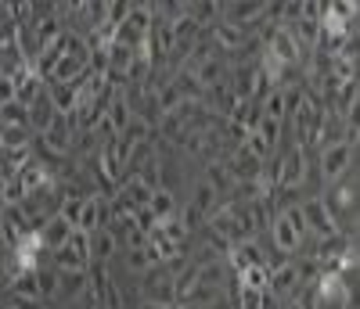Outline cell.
I'll list each match as a JSON object with an SVG mask.
<instances>
[{
    "instance_id": "obj_15",
    "label": "cell",
    "mask_w": 360,
    "mask_h": 309,
    "mask_svg": "<svg viewBox=\"0 0 360 309\" xmlns=\"http://www.w3.org/2000/svg\"><path fill=\"white\" fill-rule=\"evenodd\" d=\"M191 209L205 220V216H213V212L220 209V195H217L213 188H209L205 180H198V183H195V191H191Z\"/></svg>"
},
{
    "instance_id": "obj_13",
    "label": "cell",
    "mask_w": 360,
    "mask_h": 309,
    "mask_svg": "<svg viewBox=\"0 0 360 309\" xmlns=\"http://www.w3.org/2000/svg\"><path fill=\"white\" fill-rule=\"evenodd\" d=\"M54 105H51V98H47V86H44V94L33 101V105H29V133H44L47 126H51V122H54Z\"/></svg>"
},
{
    "instance_id": "obj_10",
    "label": "cell",
    "mask_w": 360,
    "mask_h": 309,
    "mask_svg": "<svg viewBox=\"0 0 360 309\" xmlns=\"http://www.w3.org/2000/svg\"><path fill=\"white\" fill-rule=\"evenodd\" d=\"M227 263H231L238 273H242L245 266H266V263H263V252H259V244H256V237H245V241L231 244Z\"/></svg>"
},
{
    "instance_id": "obj_12",
    "label": "cell",
    "mask_w": 360,
    "mask_h": 309,
    "mask_svg": "<svg viewBox=\"0 0 360 309\" xmlns=\"http://www.w3.org/2000/svg\"><path fill=\"white\" fill-rule=\"evenodd\" d=\"M227 169L234 173V180H256L263 173V159H256V154L242 144V147L234 151V159L227 162Z\"/></svg>"
},
{
    "instance_id": "obj_33",
    "label": "cell",
    "mask_w": 360,
    "mask_h": 309,
    "mask_svg": "<svg viewBox=\"0 0 360 309\" xmlns=\"http://www.w3.org/2000/svg\"><path fill=\"white\" fill-rule=\"evenodd\" d=\"M141 309H180V302H141Z\"/></svg>"
},
{
    "instance_id": "obj_29",
    "label": "cell",
    "mask_w": 360,
    "mask_h": 309,
    "mask_svg": "<svg viewBox=\"0 0 360 309\" xmlns=\"http://www.w3.org/2000/svg\"><path fill=\"white\" fill-rule=\"evenodd\" d=\"M8 101H15V83L0 76V105H8Z\"/></svg>"
},
{
    "instance_id": "obj_21",
    "label": "cell",
    "mask_w": 360,
    "mask_h": 309,
    "mask_svg": "<svg viewBox=\"0 0 360 309\" xmlns=\"http://www.w3.org/2000/svg\"><path fill=\"white\" fill-rule=\"evenodd\" d=\"M148 212H152L155 220H169V216L176 212V198H173V191H169V188H159V191H152V202H148Z\"/></svg>"
},
{
    "instance_id": "obj_8",
    "label": "cell",
    "mask_w": 360,
    "mask_h": 309,
    "mask_svg": "<svg viewBox=\"0 0 360 309\" xmlns=\"http://www.w3.org/2000/svg\"><path fill=\"white\" fill-rule=\"evenodd\" d=\"M101 227H105V198H101V195H90V198H83V205H79L76 230L94 234V230H101Z\"/></svg>"
},
{
    "instance_id": "obj_18",
    "label": "cell",
    "mask_w": 360,
    "mask_h": 309,
    "mask_svg": "<svg viewBox=\"0 0 360 309\" xmlns=\"http://www.w3.org/2000/svg\"><path fill=\"white\" fill-rule=\"evenodd\" d=\"M44 94V83L33 76V72H29V76H18L15 79V101L22 105V108H29V105H33L37 98Z\"/></svg>"
},
{
    "instance_id": "obj_20",
    "label": "cell",
    "mask_w": 360,
    "mask_h": 309,
    "mask_svg": "<svg viewBox=\"0 0 360 309\" xmlns=\"http://www.w3.org/2000/svg\"><path fill=\"white\" fill-rule=\"evenodd\" d=\"M11 295L15 298H33V302H44L40 298V281H37V270H22L11 284Z\"/></svg>"
},
{
    "instance_id": "obj_24",
    "label": "cell",
    "mask_w": 360,
    "mask_h": 309,
    "mask_svg": "<svg viewBox=\"0 0 360 309\" xmlns=\"http://www.w3.org/2000/svg\"><path fill=\"white\" fill-rule=\"evenodd\" d=\"M195 266H198V284H205V288H224V263H220V259L195 263Z\"/></svg>"
},
{
    "instance_id": "obj_7",
    "label": "cell",
    "mask_w": 360,
    "mask_h": 309,
    "mask_svg": "<svg viewBox=\"0 0 360 309\" xmlns=\"http://www.w3.org/2000/svg\"><path fill=\"white\" fill-rule=\"evenodd\" d=\"M69 234H72V227L62 220V216H51V220L37 230V241H40L44 252H58V249H62V244L69 241Z\"/></svg>"
},
{
    "instance_id": "obj_2",
    "label": "cell",
    "mask_w": 360,
    "mask_h": 309,
    "mask_svg": "<svg viewBox=\"0 0 360 309\" xmlns=\"http://www.w3.org/2000/svg\"><path fill=\"white\" fill-rule=\"evenodd\" d=\"M353 151H356V147H349L346 140L324 144V151H321V180H324V183L342 180V176L353 169Z\"/></svg>"
},
{
    "instance_id": "obj_9",
    "label": "cell",
    "mask_w": 360,
    "mask_h": 309,
    "mask_svg": "<svg viewBox=\"0 0 360 309\" xmlns=\"http://www.w3.org/2000/svg\"><path fill=\"white\" fill-rule=\"evenodd\" d=\"M134 119V108H130V94H123V90H115L112 101L105 105V122L115 130V137L127 130V122Z\"/></svg>"
},
{
    "instance_id": "obj_28",
    "label": "cell",
    "mask_w": 360,
    "mask_h": 309,
    "mask_svg": "<svg viewBox=\"0 0 360 309\" xmlns=\"http://www.w3.org/2000/svg\"><path fill=\"white\" fill-rule=\"evenodd\" d=\"M37 281H40V298H54L58 295V273L37 270Z\"/></svg>"
},
{
    "instance_id": "obj_34",
    "label": "cell",
    "mask_w": 360,
    "mask_h": 309,
    "mask_svg": "<svg viewBox=\"0 0 360 309\" xmlns=\"http://www.w3.org/2000/svg\"><path fill=\"white\" fill-rule=\"evenodd\" d=\"M288 309H307V305H303V302H292V305H288Z\"/></svg>"
},
{
    "instance_id": "obj_6",
    "label": "cell",
    "mask_w": 360,
    "mask_h": 309,
    "mask_svg": "<svg viewBox=\"0 0 360 309\" xmlns=\"http://www.w3.org/2000/svg\"><path fill=\"white\" fill-rule=\"evenodd\" d=\"M299 281H303V273H299V263H285L278 270H270V281H266V291L281 298V295H292L299 288Z\"/></svg>"
},
{
    "instance_id": "obj_1",
    "label": "cell",
    "mask_w": 360,
    "mask_h": 309,
    "mask_svg": "<svg viewBox=\"0 0 360 309\" xmlns=\"http://www.w3.org/2000/svg\"><path fill=\"white\" fill-rule=\"evenodd\" d=\"M307 180V147H288V154L278 159V180H274V191H295L303 188Z\"/></svg>"
},
{
    "instance_id": "obj_22",
    "label": "cell",
    "mask_w": 360,
    "mask_h": 309,
    "mask_svg": "<svg viewBox=\"0 0 360 309\" xmlns=\"http://www.w3.org/2000/svg\"><path fill=\"white\" fill-rule=\"evenodd\" d=\"M270 281V266H245L238 273V288H252V291H266Z\"/></svg>"
},
{
    "instance_id": "obj_19",
    "label": "cell",
    "mask_w": 360,
    "mask_h": 309,
    "mask_svg": "<svg viewBox=\"0 0 360 309\" xmlns=\"http://www.w3.org/2000/svg\"><path fill=\"white\" fill-rule=\"evenodd\" d=\"M213 37H217V44L224 47V51H234V47H242L245 40H249V33L245 29H238V25H231V22H217V29H213Z\"/></svg>"
},
{
    "instance_id": "obj_23",
    "label": "cell",
    "mask_w": 360,
    "mask_h": 309,
    "mask_svg": "<svg viewBox=\"0 0 360 309\" xmlns=\"http://www.w3.org/2000/svg\"><path fill=\"white\" fill-rule=\"evenodd\" d=\"M29 133L25 126H0V147L4 151H22V147H29Z\"/></svg>"
},
{
    "instance_id": "obj_27",
    "label": "cell",
    "mask_w": 360,
    "mask_h": 309,
    "mask_svg": "<svg viewBox=\"0 0 360 309\" xmlns=\"http://www.w3.org/2000/svg\"><path fill=\"white\" fill-rule=\"evenodd\" d=\"M127 266L134 273H144V270H152L155 263H152V256H148V249H134V252H127Z\"/></svg>"
},
{
    "instance_id": "obj_4",
    "label": "cell",
    "mask_w": 360,
    "mask_h": 309,
    "mask_svg": "<svg viewBox=\"0 0 360 309\" xmlns=\"http://www.w3.org/2000/svg\"><path fill=\"white\" fill-rule=\"evenodd\" d=\"M266 40H270L266 44V54L278 58L281 65H295V61H299V51H303V47H299V40H295V33H292L288 25H278Z\"/></svg>"
},
{
    "instance_id": "obj_11",
    "label": "cell",
    "mask_w": 360,
    "mask_h": 309,
    "mask_svg": "<svg viewBox=\"0 0 360 309\" xmlns=\"http://www.w3.org/2000/svg\"><path fill=\"white\" fill-rule=\"evenodd\" d=\"M270 234H274V244H278V249L285 252V256H292V252H299V244H303L307 237L303 234H299L288 220H285V216L278 212L274 216V220H270Z\"/></svg>"
},
{
    "instance_id": "obj_31",
    "label": "cell",
    "mask_w": 360,
    "mask_h": 309,
    "mask_svg": "<svg viewBox=\"0 0 360 309\" xmlns=\"http://www.w3.org/2000/svg\"><path fill=\"white\" fill-rule=\"evenodd\" d=\"M205 309H234V305H231V298H227V295H217V298L209 302Z\"/></svg>"
},
{
    "instance_id": "obj_32",
    "label": "cell",
    "mask_w": 360,
    "mask_h": 309,
    "mask_svg": "<svg viewBox=\"0 0 360 309\" xmlns=\"http://www.w3.org/2000/svg\"><path fill=\"white\" fill-rule=\"evenodd\" d=\"M11 305H15V309H44V305H40V302H33V298H15Z\"/></svg>"
},
{
    "instance_id": "obj_14",
    "label": "cell",
    "mask_w": 360,
    "mask_h": 309,
    "mask_svg": "<svg viewBox=\"0 0 360 309\" xmlns=\"http://www.w3.org/2000/svg\"><path fill=\"white\" fill-rule=\"evenodd\" d=\"M90 237V263H108L115 252H119V244H115V234L108 227L94 230V234H86Z\"/></svg>"
},
{
    "instance_id": "obj_30",
    "label": "cell",
    "mask_w": 360,
    "mask_h": 309,
    "mask_svg": "<svg viewBox=\"0 0 360 309\" xmlns=\"http://www.w3.org/2000/svg\"><path fill=\"white\" fill-rule=\"evenodd\" d=\"M180 223H184L188 230H195V227H202V216H198V212L188 205V209H184V220H180Z\"/></svg>"
},
{
    "instance_id": "obj_17",
    "label": "cell",
    "mask_w": 360,
    "mask_h": 309,
    "mask_svg": "<svg viewBox=\"0 0 360 309\" xmlns=\"http://www.w3.org/2000/svg\"><path fill=\"white\" fill-rule=\"evenodd\" d=\"M86 266H90V259L79 256V252H72L69 244H62V249L54 252V270L58 273H83Z\"/></svg>"
},
{
    "instance_id": "obj_16",
    "label": "cell",
    "mask_w": 360,
    "mask_h": 309,
    "mask_svg": "<svg viewBox=\"0 0 360 309\" xmlns=\"http://www.w3.org/2000/svg\"><path fill=\"white\" fill-rule=\"evenodd\" d=\"M205 183L213 188L217 195H227V191H234L238 188V180H234V173L224 166V162H213V166H205Z\"/></svg>"
},
{
    "instance_id": "obj_25",
    "label": "cell",
    "mask_w": 360,
    "mask_h": 309,
    "mask_svg": "<svg viewBox=\"0 0 360 309\" xmlns=\"http://www.w3.org/2000/svg\"><path fill=\"white\" fill-rule=\"evenodd\" d=\"M0 126H25L29 130V108H22L18 101L0 105Z\"/></svg>"
},
{
    "instance_id": "obj_3",
    "label": "cell",
    "mask_w": 360,
    "mask_h": 309,
    "mask_svg": "<svg viewBox=\"0 0 360 309\" xmlns=\"http://www.w3.org/2000/svg\"><path fill=\"white\" fill-rule=\"evenodd\" d=\"M141 291H144V302H176L173 295V277L162 270V266H152L144 270V281H141Z\"/></svg>"
},
{
    "instance_id": "obj_26",
    "label": "cell",
    "mask_w": 360,
    "mask_h": 309,
    "mask_svg": "<svg viewBox=\"0 0 360 309\" xmlns=\"http://www.w3.org/2000/svg\"><path fill=\"white\" fill-rule=\"evenodd\" d=\"M242 305L238 309H266V291H252V288H238Z\"/></svg>"
},
{
    "instance_id": "obj_5",
    "label": "cell",
    "mask_w": 360,
    "mask_h": 309,
    "mask_svg": "<svg viewBox=\"0 0 360 309\" xmlns=\"http://www.w3.org/2000/svg\"><path fill=\"white\" fill-rule=\"evenodd\" d=\"M303 216H307V234H314V237H332V234H339V223L332 220V212L324 209L321 198L303 202Z\"/></svg>"
},
{
    "instance_id": "obj_35",
    "label": "cell",
    "mask_w": 360,
    "mask_h": 309,
    "mask_svg": "<svg viewBox=\"0 0 360 309\" xmlns=\"http://www.w3.org/2000/svg\"><path fill=\"white\" fill-rule=\"evenodd\" d=\"M8 309H15V305H8Z\"/></svg>"
}]
</instances>
